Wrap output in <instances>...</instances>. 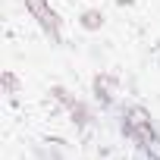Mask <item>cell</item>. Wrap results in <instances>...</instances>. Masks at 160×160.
I'll list each match as a JSON object with an SVG mask.
<instances>
[{
	"label": "cell",
	"instance_id": "cell-1",
	"mask_svg": "<svg viewBox=\"0 0 160 160\" xmlns=\"http://www.w3.org/2000/svg\"><path fill=\"white\" fill-rule=\"evenodd\" d=\"M116 126H119V135L135 144V151H141V148H148L151 141L160 138V129H157L151 110L141 107V104H122L116 110Z\"/></svg>",
	"mask_w": 160,
	"mask_h": 160
},
{
	"label": "cell",
	"instance_id": "cell-2",
	"mask_svg": "<svg viewBox=\"0 0 160 160\" xmlns=\"http://www.w3.org/2000/svg\"><path fill=\"white\" fill-rule=\"evenodd\" d=\"M22 3H25V13L38 22V28L53 44H63V19H60V13L47 3V0H22Z\"/></svg>",
	"mask_w": 160,
	"mask_h": 160
},
{
	"label": "cell",
	"instance_id": "cell-3",
	"mask_svg": "<svg viewBox=\"0 0 160 160\" xmlns=\"http://www.w3.org/2000/svg\"><path fill=\"white\" fill-rule=\"evenodd\" d=\"M91 94H94V104L101 110H113L116 107V94H119V78L110 75V72H98L91 78Z\"/></svg>",
	"mask_w": 160,
	"mask_h": 160
},
{
	"label": "cell",
	"instance_id": "cell-4",
	"mask_svg": "<svg viewBox=\"0 0 160 160\" xmlns=\"http://www.w3.org/2000/svg\"><path fill=\"white\" fill-rule=\"evenodd\" d=\"M66 113H69V119H72V126H75L78 132H85V129L94 122V113H91V107H88L85 101H78V98H75V101L66 107Z\"/></svg>",
	"mask_w": 160,
	"mask_h": 160
},
{
	"label": "cell",
	"instance_id": "cell-5",
	"mask_svg": "<svg viewBox=\"0 0 160 160\" xmlns=\"http://www.w3.org/2000/svg\"><path fill=\"white\" fill-rule=\"evenodd\" d=\"M78 25L85 32H98V28H104V13L101 10H85L82 19H78Z\"/></svg>",
	"mask_w": 160,
	"mask_h": 160
},
{
	"label": "cell",
	"instance_id": "cell-6",
	"mask_svg": "<svg viewBox=\"0 0 160 160\" xmlns=\"http://www.w3.org/2000/svg\"><path fill=\"white\" fill-rule=\"evenodd\" d=\"M50 94H53V101H60L63 107H69V104L75 101V94H72L69 88H63V85H53V88H50Z\"/></svg>",
	"mask_w": 160,
	"mask_h": 160
},
{
	"label": "cell",
	"instance_id": "cell-7",
	"mask_svg": "<svg viewBox=\"0 0 160 160\" xmlns=\"http://www.w3.org/2000/svg\"><path fill=\"white\" fill-rule=\"evenodd\" d=\"M138 160H160V138L151 141L148 148H141V151H138Z\"/></svg>",
	"mask_w": 160,
	"mask_h": 160
},
{
	"label": "cell",
	"instance_id": "cell-8",
	"mask_svg": "<svg viewBox=\"0 0 160 160\" xmlns=\"http://www.w3.org/2000/svg\"><path fill=\"white\" fill-rule=\"evenodd\" d=\"M3 88H7V94H16V91H19V78H16V72H3Z\"/></svg>",
	"mask_w": 160,
	"mask_h": 160
}]
</instances>
